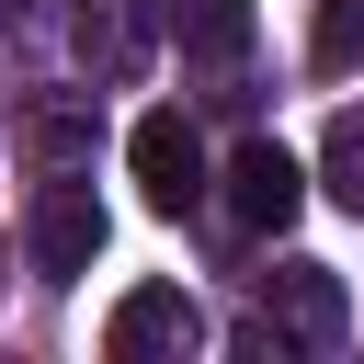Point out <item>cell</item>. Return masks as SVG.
Listing matches in <instances>:
<instances>
[{
  "label": "cell",
  "instance_id": "6da1fadb",
  "mask_svg": "<svg viewBox=\"0 0 364 364\" xmlns=\"http://www.w3.org/2000/svg\"><path fill=\"white\" fill-rule=\"evenodd\" d=\"M23 250H34V273H46V284H80V273L102 262V205H91V182H46V193H34Z\"/></svg>",
  "mask_w": 364,
  "mask_h": 364
},
{
  "label": "cell",
  "instance_id": "7a4b0ae2",
  "mask_svg": "<svg viewBox=\"0 0 364 364\" xmlns=\"http://www.w3.org/2000/svg\"><path fill=\"white\" fill-rule=\"evenodd\" d=\"M125 171H136L148 216H182V205L205 193V148H193V125H182V114H136V136H125Z\"/></svg>",
  "mask_w": 364,
  "mask_h": 364
},
{
  "label": "cell",
  "instance_id": "3957f363",
  "mask_svg": "<svg viewBox=\"0 0 364 364\" xmlns=\"http://www.w3.org/2000/svg\"><path fill=\"white\" fill-rule=\"evenodd\" d=\"M193 341H205V307H193L182 284H136V296H114V318H102V353H114V364L193 353Z\"/></svg>",
  "mask_w": 364,
  "mask_h": 364
},
{
  "label": "cell",
  "instance_id": "277c9868",
  "mask_svg": "<svg viewBox=\"0 0 364 364\" xmlns=\"http://www.w3.org/2000/svg\"><path fill=\"white\" fill-rule=\"evenodd\" d=\"M296 205H307V171H296V148H273V136H239V159H228V216H239V228H296Z\"/></svg>",
  "mask_w": 364,
  "mask_h": 364
},
{
  "label": "cell",
  "instance_id": "5b68a950",
  "mask_svg": "<svg viewBox=\"0 0 364 364\" xmlns=\"http://www.w3.org/2000/svg\"><path fill=\"white\" fill-rule=\"evenodd\" d=\"M262 318H273L284 341H341L353 307H341V273H330V262H284V273L262 284Z\"/></svg>",
  "mask_w": 364,
  "mask_h": 364
},
{
  "label": "cell",
  "instance_id": "8992f818",
  "mask_svg": "<svg viewBox=\"0 0 364 364\" xmlns=\"http://www.w3.org/2000/svg\"><path fill=\"white\" fill-rule=\"evenodd\" d=\"M80 68L91 80H136L148 68V0H80Z\"/></svg>",
  "mask_w": 364,
  "mask_h": 364
},
{
  "label": "cell",
  "instance_id": "52a82bcc",
  "mask_svg": "<svg viewBox=\"0 0 364 364\" xmlns=\"http://www.w3.org/2000/svg\"><path fill=\"white\" fill-rule=\"evenodd\" d=\"M159 11H171L182 57H239L250 46V0H159Z\"/></svg>",
  "mask_w": 364,
  "mask_h": 364
},
{
  "label": "cell",
  "instance_id": "ba28073f",
  "mask_svg": "<svg viewBox=\"0 0 364 364\" xmlns=\"http://www.w3.org/2000/svg\"><path fill=\"white\" fill-rule=\"evenodd\" d=\"M318 182H330V205H353V216H364V102H341V114H330V136H318Z\"/></svg>",
  "mask_w": 364,
  "mask_h": 364
},
{
  "label": "cell",
  "instance_id": "9c48e42d",
  "mask_svg": "<svg viewBox=\"0 0 364 364\" xmlns=\"http://www.w3.org/2000/svg\"><path fill=\"white\" fill-rule=\"evenodd\" d=\"M23 148H34L46 171H68V159L91 148V114H68V102H34V114H23Z\"/></svg>",
  "mask_w": 364,
  "mask_h": 364
},
{
  "label": "cell",
  "instance_id": "30bf717a",
  "mask_svg": "<svg viewBox=\"0 0 364 364\" xmlns=\"http://www.w3.org/2000/svg\"><path fill=\"white\" fill-rule=\"evenodd\" d=\"M364 46V0H318V68H353Z\"/></svg>",
  "mask_w": 364,
  "mask_h": 364
}]
</instances>
